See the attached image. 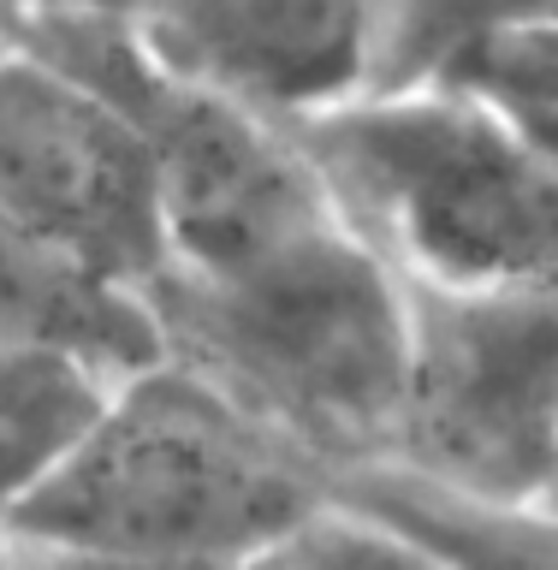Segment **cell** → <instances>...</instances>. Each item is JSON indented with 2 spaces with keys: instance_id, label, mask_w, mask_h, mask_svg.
I'll list each match as a JSON object with an SVG mask.
<instances>
[{
  "instance_id": "obj_12",
  "label": "cell",
  "mask_w": 558,
  "mask_h": 570,
  "mask_svg": "<svg viewBox=\"0 0 558 570\" xmlns=\"http://www.w3.org/2000/svg\"><path fill=\"white\" fill-rule=\"evenodd\" d=\"M292 552L310 570H452L422 541H410V534L374 523V517L351 511V505H339V499H327V505L292 534Z\"/></svg>"
},
{
  "instance_id": "obj_16",
  "label": "cell",
  "mask_w": 558,
  "mask_h": 570,
  "mask_svg": "<svg viewBox=\"0 0 558 570\" xmlns=\"http://www.w3.org/2000/svg\"><path fill=\"white\" fill-rule=\"evenodd\" d=\"M547 499H552V505H558V458H552V475H547V488H541Z\"/></svg>"
},
{
  "instance_id": "obj_8",
  "label": "cell",
  "mask_w": 558,
  "mask_h": 570,
  "mask_svg": "<svg viewBox=\"0 0 558 570\" xmlns=\"http://www.w3.org/2000/svg\"><path fill=\"white\" fill-rule=\"evenodd\" d=\"M0 327H18L53 351L84 356L89 368L114 374V381L160 356L137 297L53 256L7 208H0Z\"/></svg>"
},
{
  "instance_id": "obj_15",
  "label": "cell",
  "mask_w": 558,
  "mask_h": 570,
  "mask_svg": "<svg viewBox=\"0 0 558 570\" xmlns=\"http://www.w3.org/2000/svg\"><path fill=\"white\" fill-rule=\"evenodd\" d=\"M244 570H310V564H303L297 552H292V541H285V547L262 552V559H256V564H244Z\"/></svg>"
},
{
  "instance_id": "obj_14",
  "label": "cell",
  "mask_w": 558,
  "mask_h": 570,
  "mask_svg": "<svg viewBox=\"0 0 558 570\" xmlns=\"http://www.w3.org/2000/svg\"><path fill=\"white\" fill-rule=\"evenodd\" d=\"M42 0H0V66L12 60V53H25V30Z\"/></svg>"
},
{
  "instance_id": "obj_5",
  "label": "cell",
  "mask_w": 558,
  "mask_h": 570,
  "mask_svg": "<svg viewBox=\"0 0 558 570\" xmlns=\"http://www.w3.org/2000/svg\"><path fill=\"white\" fill-rule=\"evenodd\" d=\"M0 208L125 297L173 256L143 131L101 89L36 53L0 66Z\"/></svg>"
},
{
  "instance_id": "obj_6",
  "label": "cell",
  "mask_w": 558,
  "mask_h": 570,
  "mask_svg": "<svg viewBox=\"0 0 558 570\" xmlns=\"http://www.w3.org/2000/svg\"><path fill=\"white\" fill-rule=\"evenodd\" d=\"M178 78L267 119H310L369 96L381 0H119Z\"/></svg>"
},
{
  "instance_id": "obj_1",
  "label": "cell",
  "mask_w": 558,
  "mask_h": 570,
  "mask_svg": "<svg viewBox=\"0 0 558 570\" xmlns=\"http://www.w3.org/2000/svg\"><path fill=\"white\" fill-rule=\"evenodd\" d=\"M155 351L327 470L381 463L404 404V279L345 226L137 292Z\"/></svg>"
},
{
  "instance_id": "obj_9",
  "label": "cell",
  "mask_w": 558,
  "mask_h": 570,
  "mask_svg": "<svg viewBox=\"0 0 558 570\" xmlns=\"http://www.w3.org/2000/svg\"><path fill=\"white\" fill-rule=\"evenodd\" d=\"M107 381L114 374L89 368L84 356L0 327V523L96 416Z\"/></svg>"
},
{
  "instance_id": "obj_7",
  "label": "cell",
  "mask_w": 558,
  "mask_h": 570,
  "mask_svg": "<svg viewBox=\"0 0 558 570\" xmlns=\"http://www.w3.org/2000/svg\"><path fill=\"white\" fill-rule=\"evenodd\" d=\"M333 499L422 541L452 570H558V505L547 493H470L399 463H351Z\"/></svg>"
},
{
  "instance_id": "obj_10",
  "label": "cell",
  "mask_w": 558,
  "mask_h": 570,
  "mask_svg": "<svg viewBox=\"0 0 558 570\" xmlns=\"http://www.w3.org/2000/svg\"><path fill=\"white\" fill-rule=\"evenodd\" d=\"M535 18H558V0H381L369 96L446 89L488 42Z\"/></svg>"
},
{
  "instance_id": "obj_2",
  "label": "cell",
  "mask_w": 558,
  "mask_h": 570,
  "mask_svg": "<svg viewBox=\"0 0 558 570\" xmlns=\"http://www.w3.org/2000/svg\"><path fill=\"white\" fill-rule=\"evenodd\" d=\"M333 499L315 463L167 356L107 381L96 416L0 529L178 570H244Z\"/></svg>"
},
{
  "instance_id": "obj_13",
  "label": "cell",
  "mask_w": 558,
  "mask_h": 570,
  "mask_svg": "<svg viewBox=\"0 0 558 570\" xmlns=\"http://www.w3.org/2000/svg\"><path fill=\"white\" fill-rule=\"evenodd\" d=\"M0 570H178V564H143V559H119V552L48 541V534L0 529Z\"/></svg>"
},
{
  "instance_id": "obj_4",
  "label": "cell",
  "mask_w": 558,
  "mask_h": 570,
  "mask_svg": "<svg viewBox=\"0 0 558 570\" xmlns=\"http://www.w3.org/2000/svg\"><path fill=\"white\" fill-rule=\"evenodd\" d=\"M404 279V274H399ZM558 458V274L404 279V404L381 463L529 499Z\"/></svg>"
},
{
  "instance_id": "obj_11",
  "label": "cell",
  "mask_w": 558,
  "mask_h": 570,
  "mask_svg": "<svg viewBox=\"0 0 558 570\" xmlns=\"http://www.w3.org/2000/svg\"><path fill=\"white\" fill-rule=\"evenodd\" d=\"M446 89L476 96L493 119H506L535 155L558 167V18H535L488 42Z\"/></svg>"
},
{
  "instance_id": "obj_3",
  "label": "cell",
  "mask_w": 558,
  "mask_h": 570,
  "mask_svg": "<svg viewBox=\"0 0 558 570\" xmlns=\"http://www.w3.org/2000/svg\"><path fill=\"white\" fill-rule=\"evenodd\" d=\"M333 208L404 279L558 274V167L463 89H386L292 119Z\"/></svg>"
}]
</instances>
